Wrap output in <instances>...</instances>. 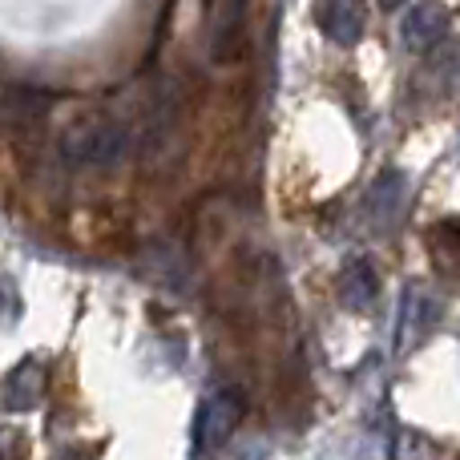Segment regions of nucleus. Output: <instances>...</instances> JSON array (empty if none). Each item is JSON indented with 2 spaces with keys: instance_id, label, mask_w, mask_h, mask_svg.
Returning <instances> with one entry per match:
<instances>
[{
  "instance_id": "nucleus-6",
  "label": "nucleus",
  "mask_w": 460,
  "mask_h": 460,
  "mask_svg": "<svg viewBox=\"0 0 460 460\" xmlns=\"http://www.w3.org/2000/svg\"><path fill=\"white\" fill-rule=\"evenodd\" d=\"M445 32H448V4H440V0H420V4H412L400 37H404V49L429 53V49H437L440 40H445Z\"/></svg>"
},
{
  "instance_id": "nucleus-3",
  "label": "nucleus",
  "mask_w": 460,
  "mask_h": 460,
  "mask_svg": "<svg viewBox=\"0 0 460 460\" xmlns=\"http://www.w3.org/2000/svg\"><path fill=\"white\" fill-rule=\"evenodd\" d=\"M311 21L335 45H356L364 37L367 13H364V0H315L311 4Z\"/></svg>"
},
{
  "instance_id": "nucleus-1",
  "label": "nucleus",
  "mask_w": 460,
  "mask_h": 460,
  "mask_svg": "<svg viewBox=\"0 0 460 460\" xmlns=\"http://www.w3.org/2000/svg\"><path fill=\"white\" fill-rule=\"evenodd\" d=\"M57 150L65 162L85 170H102L113 162L126 158L129 150V129L121 118L97 110V105H81L73 118L61 121V134H57Z\"/></svg>"
},
{
  "instance_id": "nucleus-2",
  "label": "nucleus",
  "mask_w": 460,
  "mask_h": 460,
  "mask_svg": "<svg viewBox=\"0 0 460 460\" xmlns=\"http://www.w3.org/2000/svg\"><path fill=\"white\" fill-rule=\"evenodd\" d=\"M416 89L429 102H453V97H460V40L429 49V61H424L420 77H416Z\"/></svg>"
},
{
  "instance_id": "nucleus-5",
  "label": "nucleus",
  "mask_w": 460,
  "mask_h": 460,
  "mask_svg": "<svg viewBox=\"0 0 460 460\" xmlns=\"http://www.w3.org/2000/svg\"><path fill=\"white\" fill-rule=\"evenodd\" d=\"M246 0H210V53L215 61H234L243 49Z\"/></svg>"
},
{
  "instance_id": "nucleus-4",
  "label": "nucleus",
  "mask_w": 460,
  "mask_h": 460,
  "mask_svg": "<svg viewBox=\"0 0 460 460\" xmlns=\"http://www.w3.org/2000/svg\"><path fill=\"white\" fill-rule=\"evenodd\" d=\"M243 412H246V400L238 396L234 388H223L215 400H207L199 416V445L202 448H223L234 429L243 424Z\"/></svg>"
},
{
  "instance_id": "nucleus-9",
  "label": "nucleus",
  "mask_w": 460,
  "mask_h": 460,
  "mask_svg": "<svg viewBox=\"0 0 460 460\" xmlns=\"http://www.w3.org/2000/svg\"><path fill=\"white\" fill-rule=\"evenodd\" d=\"M396 460H440V448L420 432H404L396 445Z\"/></svg>"
},
{
  "instance_id": "nucleus-7",
  "label": "nucleus",
  "mask_w": 460,
  "mask_h": 460,
  "mask_svg": "<svg viewBox=\"0 0 460 460\" xmlns=\"http://www.w3.org/2000/svg\"><path fill=\"white\" fill-rule=\"evenodd\" d=\"M376 291H380V279H376L372 262L367 259H348L340 270V299L343 307L351 311H367V303L376 299Z\"/></svg>"
},
{
  "instance_id": "nucleus-10",
  "label": "nucleus",
  "mask_w": 460,
  "mask_h": 460,
  "mask_svg": "<svg viewBox=\"0 0 460 460\" xmlns=\"http://www.w3.org/2000/svg\"><path fill=\"white\" fill-rule=\"evenodd\" d=\"M400 4H404V0H380V8H388V13H396Z\"/></svg>"
},
{
  "instance_id": "nucleus-8",
  "label": "nucleus",
  "mask_w": 460,
  "mask_h": 460,
  "mask_svg": "<svg viewBox=\"0 0 460 460\" xmlns=\"http://www.w3.org/2000/svg\"><path fill=\"white\" fill-rule=\"evenodd\" d=\"M429 246H432V262H437V270H445L448 279H460V223L456 218L432 226Z\"/></svg>"
}]
</instances>
